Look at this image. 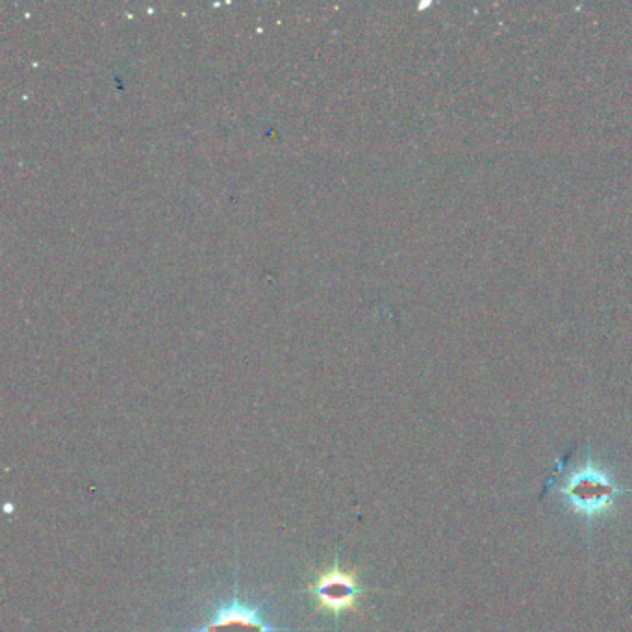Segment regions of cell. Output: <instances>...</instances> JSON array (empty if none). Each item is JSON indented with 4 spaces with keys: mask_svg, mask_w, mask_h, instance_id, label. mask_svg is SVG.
<instances>
[{
    "mask_svg": "<svg viewBox=\"0 0 632 632\" xmlns=\"http://www.w3.org/2000/svg\"><path fill=\"white\" fill-rule=\"evenodd\" d=\"M186 632H295L271 625L266 618V605L241 599L238 581L234 584L232 597L228 603H219L210 612L203 627L184 629Z\"/></svg>",
    "mask_w": 632,
    "mask_h": 632,
    "instance_id": "obj_3",
    "label": "cell"
},
{
    "mask_svg": "<svg viewBox=\"0 0 632 632\" xmlns=\"http://www.w3.org/2000/svg\"><path fill=\"white\" fill-rule=\"evenodd\" d=\"M631 488H621L605 469L599 468L592 458L577 469H571L557 493L569 508L588 523L612 510L616 497L631 493Z\"/></svg>",
    "mask_w": 632,
    "mask_h": 632,
    "instance_id": "obj_1",
    "label": "cell"
},
{
    "mask_svg": "<svg viewBox=\"0 0 632 632\" xmlns=\"http://www.w3.org/2000/svg\"><path fill=\"white\" fill-rule=\"evenodd\" d=\"M304 592L314 599V612H329L338 625L345 612L360 614V597L375 590L362 586L360 569H343L340 557H334L332 566L317 571Z\"/></svg>",
    "mask_w": 632,
    "mask_h": 632,
    "instance_id": "obj_2",
    "label": "cell"
}]
</instances>
